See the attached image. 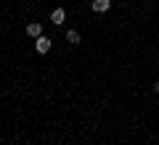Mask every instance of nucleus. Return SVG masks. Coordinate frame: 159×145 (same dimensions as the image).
Here are the masks:
<instances>
[{"mask_svg":"<svg viewBox=\"0 0 159 145\" xmlns=\"http://www.w3.org/2000/svg\"><path fill=\"white\" fill-rule=\"evenodd\" d=\"M51 45H53V42H51L48 37H37V42H34V50H37L40 56H45V53L51 50Z\"/></svg>","mask_w":159,"mask_h":145,"instance_id":"nucleus-1","label":"nucleus"},{"mask_svg":"<svg viewBox=\"0 0 159 145\" xmlns=\"http://www.w3.org/2000/svg\"><path fill=\"white\" fill-rule=\"evenodd\" d=\"M90 8H93L96 13H106L109 8H111V0H93V3H90Z\"/></svg>","mask_w":159,"mask_h":145,"instance_id":"nucleus-2","label":"nucleus"},{"mask_svg":"<svg viewBox=\"0 0 159 145\" xmlns=\"http://www.w3.org/2000/svg\"><path fill=\"white\" fill-rule=\"evenodd\" d=\"M27 34H29V37H34V40H37V37H43V24H40V21L27 24Z\"/></svg>","mask_w":159,"mask_h":145,"instance_id":"nucleus-3","label":"nucleus"},{"mask_svg":"<svg viewBox=\"0 0 159 145\" xmlns=\"http://www.w3.org/2000/svg\"><path fill=\"white\" fill-rule=\"evenodd\" d=\"M64 19H66V13H64V8H56V11L51 13V21H53V24H64Z\"/></svg>","mask_w":159,"mask_h":145,"instance_id":"nucleus-4","label":"nucleus"},{"mask_svg":"<svg viewBox=\"0 0 159 145\" xmlns=\"http://www.w3.org/2000/svg\"><path fill=\"white\" fill-rule=\"evenodd\" d=\"M80 40H82V37H80V32H77V29H69V32H66V42L80 45Z\"/></svg>","mask_w":159,"mask_h":145,"instance_id":"nucleus-5","label":"nucleus"},{"mask_svg":"<svg viewBox=\"0 0 159 145\" xmlns=\"http://www.w3.org/2000/svg\"><path fill=\"white\" fill-rule=\"evenodd\" d=\"M154 92H159V82H154Z\"/></svg>","mask_w":159,"mask_h":145,"instance_id":"nucleus-6","label":"nucleus"}]
</instances>
